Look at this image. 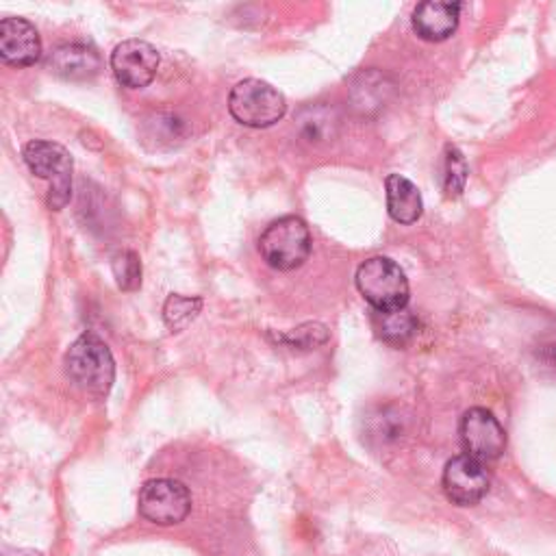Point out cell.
Segmentation results:
<instances>
[{
  "mask_svg": "<svg viewBox=\"0 0 556 556\" xmlns=\"http://www.w3.org/2000/svg\"><path fill=\"white\" fill-rule=\"evenodd\" d=\"M65 369L70 380L87 395L104 397L113 387L115 363L106 343L93 334L83 332L65 354Z\"/></svg>",
  "mask_w": 556,
  "mask_h": 556,
  "instance_id": "cell-1",
  "label": "cell"
},
{
  "mask_svg": "<svg viewBox=\"0 0 556 556\" xmlns=\"http://www.w3.org/2000/svg\"><path fill=\"white\" fill-rule=\"evenodd\" d=\"M258 252L263 261L280 271L300 267L311 254V230L298 215L274 219L258 237Z\"/></svg>",
  "mask_w": 556,
  "mask_h": 556,
  "instance_id": "cell-2",
  "label": "cell"
},
{
  "mask_svg": "<svg viewBox=\"0 0 556 556\" xmlns=\"http://www.w3.org/2000/svg\"><path fill=\"white\" fill-rule=\"evenodd\" d=\"M358 293L376 311L402 308L408 302V280L402 267L387 256H371L363 261L354 276Z\"/></svg>",
  "mask_w": 556,
  "mask_h": 556,
  "instance_id": "cell-3",
  "label": "cell"
},
{
  "mask_svg": "<svg viewBox=\"0 0 556 556\" xmlns=\"http://www.w3.org/2000/svg\"><path fill=\"white\" fill-rule=\"evenodd\" d=\"M228 111L243 126L265 128L285 115L287 102L269 83L261 78H245L232 87L228 96Z\"/></svg>",
  "mask_w": 556,
  "mask_h": 556,
  "instance_id": "cell-4",
  "label": "cell"
},
{
  "mask_svg": "<svg viewBox=\"0 0 556 556\" xmlns=\"http://www.w3.org/2000/svg\"><path fill=\"white\" fill-rule=\"evenodd\" d=\"M24 163L28 165V169L48 180L50 189H48V206L59 211L67 204L70 200V191H72V156L70 152L54 141H46V139H33L24 146Z\"/></svg>",
  "mask_w": 556,
  "mask_h": 556,
  "instance_id": "cell-5",
  "label": "cell"
},
{
  "mask_svg": "<svg viewBox=\"0 0 556 556\" xmlns=\"http://www.w3.org/2000/svg\"><path fill=\"white\" fill-rule=\"evenodd\" d=\"M191 510L189 489L174 478L148 480L139 491V513L156 526H174Z\"/></svg>",
  "mask_w": 556,
  "mask_h": 556,
  "instance_id": "cell-6",
  "label": "cell"
},
{
  "mask_svg": "<svg viewBox=\"0 0 556 556\" xmlns=\"http://www.w3.org/2000/svg\"><path fill=\"white\" fill-rule=\"evenodd\" d=\"M458 434H460V443L465 447V454L478 458V460H495L497 456H502L504 447H506V432L502 428V424L497 421V417L482 408V406H473L469 410H465V415L460 417L458 424Z\"/></svg>",
  "mask_w": 556,
  "mask_h": 556,
  "instance_id": "cell-7",
  "label": "cell"
},
{
  "mask_svg": "<svg viewBox=\"0 0 556 556\" xmlns=\"http://www.w3.org/2000/svg\"><path fill=\"white\" fill-rule=\"evenodd\" d=\"M489 482L491 478L484 463L469 454L450 458L441 476V484L447 500H452L458 506L478 504L486 495Z\"/></svg>",
  "mask_w": 556,
  "mask_h": 556,
  "instance_id": "cell-8",
  "label": "cell"
},
{
  "mask_svg": "<svg viewBox=\"0 0 556 556\" xmlns=\"http://www.w3.org/2000/svg\"><path fill=\"white\" fill-rule=\"evenodd\" d=\"M159 52L143 39H126L111 52V70L122 87L141 89L152 83L159 70Z\"/></svg>",
  "mask_w": 556,
  "mask_h": 556,
  "instance_id": "cell-9",
  "label": "cell"
},
{
  "mask_svg": "<svg viewBox=\"0 0 556 556\" xmlns=\"http://www.w3.org/2000/svg\"><path fill=\"white\" fill-rule=\"evenodd\" d=\"M41 56L37 28L24 17H4L0 22V59L13 67H28Z\"/></svg>",
  "mask_w": 556,
  "mask_h": 556,
  "instance_id": "cell-10",
  "label": "cell"
},
{
  "mask_svg": "<svg viewBox=\"0 0 556 556\" xmlns=\"http://www.w3.org/2000/svg\"><path fill=\"white\" fill-rule=\"evenodd\" d=\"M102 59L93 46L67 41L54 46L46 56V70L67 80H85L100 72Z\"/></svg>",
  "mask_w": 556,
  "mask_h": 556,
  "instance_id": "cell-11",
  "label": "cell"
},
{
  "mask_svg": "<svg viewBox=\"0 0 556 556\" xmlns=\"http://www.w3.org/2000/svg\"><path fill=\"white\" fill-rule=\"evenodd\" d=\"M460 17L458 2H441V0H426L419 2L413 11V30L426 41H443L447 39Z\"/></svg>",
  "mask_w": 556,
  "mask_h": 556,
  "instance_id": "cell-12",
  "label": "cell"
},
{
  "mask_svg": "<svg viewBox=\"0 0 556 556\" xmlns=\"http://www.w3.org/2000/svg\"><path fill=\"white\" fill-rule=\"evenodd\" d=\"M387 211L397 224H413L421 217L424 202L419 189L400 174L387 176Z\"/></svg>",
  "mask_w": 556,
  "mask_h": 556,
  "instance_id": "cell-13",
  "label": "cell"
},
{
  "mask_svg": "<svg viewBox=\"0 0 556 556\" xmlns=\"http://www.w3.org/2000/svg\"><path fill=\"white\" fill-rule=\"evenodd\" d=\"M374 328L382 341L391 345H404L415 334L417 319L406 306L393 311H376Z\"/></svg>",
  "mask_w": 556,
  "mask_h": 556,
  "instance_id": "cell-14",
  "label": "cell"
},
{
  "mask_svg": "<svg viewBox=\"0 0 556 556\" xmlns=\"http://www.w3.org/2000/svg\"><path fill=\"white\" fill-rule=\"evenodd\" d=\"M200 308H202V298H198V295L189 298V295L172 293L163 304V319H165L169 330L178 332L195 319Z\"/></svg>",
  "mask_w": 556,
  "mask_h": 556,
  "instance_id": "cell-15",
  "label": "cell"
},
{
  "mask_svg": "<svg viewBox=\"0 0 556 556\" xmlns=\"http://www.w3.org/2000/svg\"><path fill=\"white\" fill-rule=\"evenodd\" d=\"M467 180V163L458 148L445 146L443 154V191L447 198H458L465 189Z\"/></svg>",
  "mask_w": 556,
  "mask_h": 556,
  "instance_id": "cell-16",
  "label": "cell"
},
{
  "mask_svg": "<svg viewBox=\"0 0 556 556\" xmlns=\"http://www.w3.org/2000/svg\"><path fill=\"white\" fill-rule=\"evenodd\" d=\"M115 282L122 291H135L141 285V261L132 250H122L111 258Z\"/></svg>",
  "mask_w": 556,
  "mask_h": 556,
  "instance_id": "cell-17",
  "label": "cell"
},
{
  "mask_svg": "<svg viewBox=\"0 0 556 556\" xmlns=\"http://www.w3.org/2000/svg\"><path fill=\"white\" fill-rule=\"evenodd\" d=\"M300 122H302V130L308 141H324V139H328V135L332 137V130L337 126V119L324 106L306 111V115Z\"/></svg>",
  "mask_w": 556,
  "mask_h": 556,
  "instance_id": "cell-18",
  "label": "cell"
},
{
  "mask_svg": "<svg viewBox=\"0 0 556 556\" xmlns=\"http://www.w3.org/2000/svg\"><path fill=\"white\" fill-rule=\"evenodd\" d=\"M282 343H287L289 348H302V350H311L317 348L321 343H326L328 339V330L321 324H304L300 328H293L287 334L278 337Z\"/></svg>",
  "mask_w": 556,
  "mask_h": 556,
  "instance_id": "cell-19",
  "label": "cell"
},
{
  "mask_svg": "<svg viewBox=\"0 0 556 556\" xmlns=\"http://www.w3.org/2000/svg\"><path fill=\"white\" fill-rule=\"evenodd\" d=\"M534 358L539 361L541 369L545 374H549L552 378H556V343H547V345H539V350L534 352Z\"/></svg>",
  "mask_w": 556,
  "mask_h": 556,
  "instance_id": "cell-20",
  "label": "cell"
},
{
  "mask_svg": "<svg viewBox=\"0 0 556 556\" xmlns=\"http://www.w3.org/2000/svg\"><path fill=\"white\" fill-rule=\"evenodd\" d=\"M11 556H41V554L39 552H30V549H17Z\"/></svg>",
  "mask_w": 556,
  "mask_h": 556,
  "instance_id": "cell-21",
  "label": "cell"
}]
</instances>
